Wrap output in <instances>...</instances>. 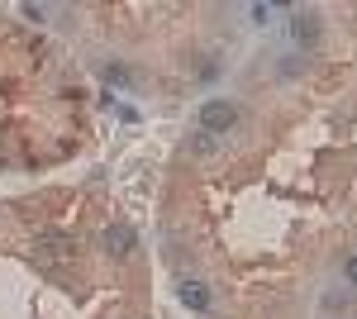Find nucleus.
Wrapping results in <instances>:
<instances>
[{"instance_id":"nucleus-5","label":"nucleus","mask_w":357,"mask_h":319,"mask_svg":"<svg viewBox=\"0 0 357 319\" xmlns=\"http://www.w3.org/2000/svg\"><path fill=\"white\" fill-rule=\"evenodd\" d=\"M343 276H348V281L357 286V258H348V262H343Z\"/></svg>"},{"instance_id":"nucleus-2","label":"nucleus","mask_w":357,"mask_h":319,"mask_svg":"<svg viewBox=\"0 0 357 319\" xmlns=\"http://www.w3.org/2000/svg\"><path fill=\"white\" fill-rule=\"evenodd\" d=\"M291 34H296V43H319V15L314 10H305V15H296V24H291Z\"/></svg>"},{"instance_id":"nucleus-3","label":"nucleus","mask_w":357,"mask_h":319,"mask_svg":"<svg viewBox=\"0 0 357 319\" xmlns=\"http://www.w3.org/2000/svg\"><path fill=\"white\" fill-rule=\"evenodd\" d=\"M129 243H134V234H129L124 224H114V229H105V248H110V253H129Z\"/></svg>"},{"instance_id":"nucleus-1","label":"nucleus","mask_w":357,"mask_h":319,"mask_svg":"<svg viewBox=\"0 0 357 319\" xmlns=\"http://www.w3.org/2000/svg\"><path fill=\"white\" fill-rule=\"evenodd\" d=\"M234 124H238V105H229V101H205L200 105V133L224 138V133H234Z\"/></svg>"},{"instance_id":"nucleus-4","label":"nucleus","mask_w":357,"mask_h":319,"mask_svg":"<svg viewBox=\"0 0 357 319\" xmlns=\"http://www.w3.org/2000/svg\"><path fill=\"white\" fill-rule=\"evenodd\" d=\"M181 305H191V310H205V305H210L205 286H200V281H186V286H181Z\"/></svg>"}]
</instances>
